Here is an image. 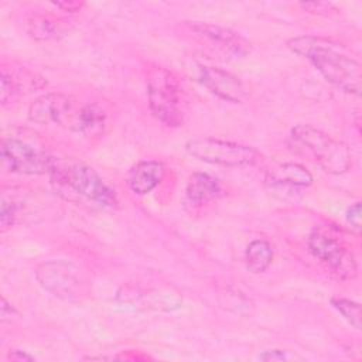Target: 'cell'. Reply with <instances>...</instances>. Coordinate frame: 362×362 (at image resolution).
I'll return each mask as SVG.
<instances>
[{
    "label": "cell",
    "instance_id": "obj_1",
    "mask_svg": "<svg viewBox=\"0 0 362 362\" xmlns=\"http://www.w3.org/2000/svg\"><path fill=\"white\" fill-rule=\"evenodd\" d=\"M287 48L308 59L335 88L356 96L361 93V64L346 52L342 44L324 37L300 35L290 38Z\"/></svg>",
    "mask_w": 362,
    "mask_h": 362
},
{
    "label": "cell",
    "instance_id": "obj_2",
    "mask_svg": "<svg viewBox=\"0 0 362 362\" xmlns=\"http://www.w3.org/2000/svg\"><path fill=\"white\" fill-rule=\"evenodd\" d=\"M290 146L296 153L310 157L328 174L339 175L351 168L348 146L311 124H297L293 127Z\"/></svg>",
    "mask_w": 362,
    "mask_h": 362
},
{
    "label": "cell",
    "instance_id": "obj_3",
    "mask_svg": "<svg viewBox=\"0 0 362 362\" xmlns=\"http://www.w3.org/2000/svg\"><path fill=\"white\" fill-rule=\"evenodd\" d=\"M147 99L153 116L168 127L184 123V98L177 76L167 68L154 65L147 71Z\"/></svg>",
    "mask_w": 362,
    "mask_h": 362
},
{
    "label": "cell",
    "instance_id": "obj_4",
    "mask_svg": "<svg viewBox=\"0 0 362 362\" xmlns=\"http://www.w3.org/2000/svg\"><path fill=\"white\" fill-rule=\"evenodd\" d=\"M48 175L59 189L76 194L100 206L113 208L119 204L115 189L92 167L83 163H57Z\"/></svg>",
    "mask_w": 362,
    "mask_h": 362
},
{
    "label": "cell",
    "instance_id": "obj_5",
    "mask_svg": "<svg viewBox=\"0 0 362 362\" xmlns=\"http://www.w3.org/2000/svg\"><path fill=\"white\" fill-rule=\"evenodd\" d=\"M310 253L320 260L338 280H352L358 274V263L354 252L328 228L317 226L307 238Z\"/></svg>",
    "mask_w": 362,
    "mask_h": 362
},
{
    "label": "cell",
    "instance_id": "obj_6",
    "mask_svg": "<svg viewBox=\"0 0 362 362\" xmlns=\"http://www.w3.org/2000/svg\"><path fill=\"white\" fill-rule=\"evenodd\" d=\"M185 151L195 160L232 168L252 167L262 160V154L252 146L214 137L191 139L185 143Z\"/></svg>",
    "mask_w": 362,
    "mask_h": 362
},
{
    "label": "cell",
    "instance_id": "obj_7",
    "mask_svg": "<svg viewBox=\"0 0 362 362\" xmlns=\"http://www.w3.org/2000/svg\"><path fill=\"white\" fill-rule=\"evenodd\" d=\"M35 279L41 288L65 301H79L89 294V283L71 262L48 260L35 269Z\"/></svg>",
    "mask_w": 362,
    "mask_h": 362
},
{
    "label": "cell",
    "instance_id": "obj_8",
    "mask_svg": "<svg viewBox=\"0 0 362 362\" xmlns=\"http://www.w3.org/2000/svg\"><path fill=\"white\" fill-rule=\"evenodd\" d=\"M3 165L16 174L41 175L49 174L57 161L41 147L20 139H4L0 147Z\"/></svg>",
    "mask_w": 362,
    "mask_h": 362
},
{
    "label": "cell",
    "instance_id": "obj_9",
    "mask_svg": "<svg viewBox=\"0 0 362 362\" xmlns=\"http://www.w3.org/2000/svg\"><path fill=\"white\" fill-rule=\"evenodd\" d=\"M116 303L132 311H174L181 307L182 297L168 286L141 287L126 284L117 290Z\"/></svg>",
    "mask_w": 362,
    "mask_h": 362
},
{
    "label": "cell",
    "instance_id": "obj_10",
    "mask_svg": "<svg viewBox=\"0 0 362 362\" xmlns=\"http://www.w3.org/2000/svg\"><path fill=\"white\" fill-rule=\"evenodd\" d=\"M78 107V102L72 96L49 92L41 95L30 105L28 117L38 124H58L69 129Z\"/></svg>",
    "mask_w": 362,
    "mask_h": 362
},
{
    "label": "cell",
    "instance_id": "obj_11",
    "mask_svg": "<svg viewBox=\"0 0 362 362\" xmlns=\"http://www.w3.org/2000/svg\"><path fill=\"white\" fill-rule=\"evenodd\" d=\"M191 30L199 37L202 41L209 44L214 49L222 52L229 58H243L250 52L249 42L240 37L238 33L214 24L199 23L192 24Z\"/></svg>",
    "mask_w": 362,
    "mask_h": 362
},
{
    "label": "cell",
    "instance_id": "obj_12",
    "mask_svg": "<svg viewBox=\"0 0 362 362\" xmlns=\"http://www.w3.org/2000/svg\"><path fill=\"white\" fill-rule=\"evenodd\" d=\"M199 82L215 96L225 102L240 103L247 92L243 82L233 74L216 66L199 65L198 66Z\"/></svg>",
    "mask_w": 362,
    "mask_h": 362
},
{
    "label": "cell",
    "instance_id": "obj_13",
    "mask_svg": "<svg viewBox=\"0 0 362 362\" xmlns=\"http://www.w3.org/2000/svg\"><path fill=\"white\" fill-rule=\"evenodd\" d=\"M266 184L273 192H297L313 184L311 173L301 164L283 163L276 164L266 171Z\"/></svg>",
    "mask_w": 362,
    "mask_h": 362
},
{
    "label": "cell",
    "instance_id": "obj_14",
    "mask_svg": "<svg viewBox=\"0 0 362 362\" xmlns=\"http://www.w3.org/2000/svg\"><path fill=\"white\" fill-rule=\"evenodd\" d=\"M75 23L69 17L35 13L27 20V33L35 41H49L65 37L72 31Z\"/></svg>",
    "mask_w": 362,
    "mask_h": 362
},
{
    "label": "cell",
    "instance_id": "obj_15",
    "mask_svg": "<svg viewBox=\"0 0 362 362\" xmlns=\"http://www.w3.org/2000/svg\"><path fill=\"white\" fill-rule=\"evenodd\" d=\"M165 165L158 160H143L136 163L127 173L129 188L137 195L151 192L164 178Z\"/></svg>",
    "mask_w": 362,
    "mask_h": 362
},
{
    "label": "cell",
    "instance_id": "obj_16",
    "mask_svg": "<svg viewBox=\"0 0 362 362\" xmlns=\"http://www.w3.org/2000/svg\"><path fill=\"white\" fill-rule=\"evenodd\" d=\"M223 194L218 178L206 173H194L189 175L185 187V201L191 206H201Z\"/></svg>",
    "mask_w": 362,
    "mask_h": 362
},
{
    "label": "cell",
    "instance_id": "obj_17",
    "mask_svg": "<svg viewBox=\"0 0 362 362\" xmlns=\"http://www.w3.org/2000/svg\"><path fill=\"white\" fill-rule=\"evenodd\" d=\"M35 75L30 74L28 71H13L7 69L4 65L1 68V88H0V100L3 106L11 105L24 90L30 92L33 89L40 88L35 82Z\"/></svg>",
    "mask_w": 362,
    "mask_h": 362
},
{
    "label": "cell",
    "instance_id": "obj_18",
    "mask_svg": "<svg viewBox=\"0 0 362 362\" xmlns=\"http://www.w3.org/2000/svg\"><path fill=\"white\" fill-rule=\"evenodd\" d=\"M105 123L106 113L100 106L96 103H83L79 105L69 129L83 137H93L103 132Z\"/></svg>",
    "mask_w": 362,
    "mask_h": 362
},
{
    "label": "cell",
    "instance_id": "obj_19",
    "mask_svg": "<svg viewBox=\"0 0 362 362\" xmlns=\"http://www.w3.org/2000/svg\"><path fill=\"white\" fill-rule=\"evenodd\" d=\"M273 260V247L264 239L252 240L245 252V263L249 272L259 274L267 270Z\"/></svg>",
    "mask_w": 362,
    "mask_h": 362
},
{
    "label": "cell",
    "instance_id": "obj_20",
    "mask_svg": "<svg viewBox=\"0 0 362 362\" xmlns=\"http://www.w3.org/2000/svg\"><path fill=\"white\" fill-rule=\"evenodd\" d=\"M331 305L356 329H361V305L344 297L331 298Z\"/></svg>",
    "mask_w": 362,
    "mask_h": 362
},
{
    "label": "cell",
    "instance_id": "obj_21",
    "mask_svg": "<svg viewBox=\"0 0 362 362\" xmlns=\"http://www.w3.org/2000/svg\"><path fill=\"white\" fill-rule=\"evenodd\" d=\"M16 214H17V204H16V201L11 197L8 198L6 195V192H3L1 209H0V222H1L3 230H6L7 228H10L14 223Z\"/></svg>",
    "mask_w": 362,
    "mask_h": 362
},
{
    "label": "cell",
    "instance_id": "obj_22",
    "mask_svg": "<svg viewBox=\"0 0 362 362\" xmlns=\"http://www.w3.org/2000/svg\"><path fill=\"white\" fill-rule=\"evenodd\" d=\"M345 221L346 223L351 226V229L355 233H361V228H362V216H361V202H354L346 208L345 212Z\"/></svg>",
    "mask_w": 362,
    "mask_h": 362
},
{
    "label": "cell",
    "instance_id": "obj_23",
    "mask_svg": "<svg viewBox=\"0 0 362 362\" xmlns=\"http://www.w3.org/2000/svg\"><path fill=\"white\" fill-rule=\"evenodd\" d=\"M300 6L311 13V14H318V16H328L334 11H337L335 6L328 1H308V3H300Z\"/></svg>",
    "mask_w": 362,
    "mask_h": 362
},
{
    "label": "cell",
    "instance_id": "obj_24",
    "mask_svg": "<svg viewBox=\"0 0 362 362\" xmlns=\"http://www.w3.org/2000/svg\"><path fill=\"white\" fill-rule=\"evenodd\" d=\"M54 6L65 13H76L85 7L83 1H55Z\"/></svg>",
    "mask_w": 362,
    "mask_h": 362
},
{
    "label": "cell",
    "instance_id": "obj_25",
    "mask_svg": "<svg viewBox=\"0 0 362 362\" xmlns=\"http://www.w3.org/2000/svg\"><path fill=\"white\" fill-rule=\"evenodd\" d=\"M259 358L262 361H284V359H287V355L281 349H269V351H264L263 354H260Z\"/></svg>",
    "mask_w": 362,
    "mask_h": 362
},
{
    "label": "cell",
    "instance_id": "obj_26",
    "mask_svg": "<svg viewBox=\"0 0 362 362\" xmlns=\"http://www.w3.org/2000/svg\"><path fill=\"white\" fill-rule=\"evenodd\" d=\"M7 359H10V361H34L35 358L33 355H30L27 351L10 349L7 354Z\"/></svg>",
    "mask_w": 362,
    "mask_h": 362
}]
</instances>
